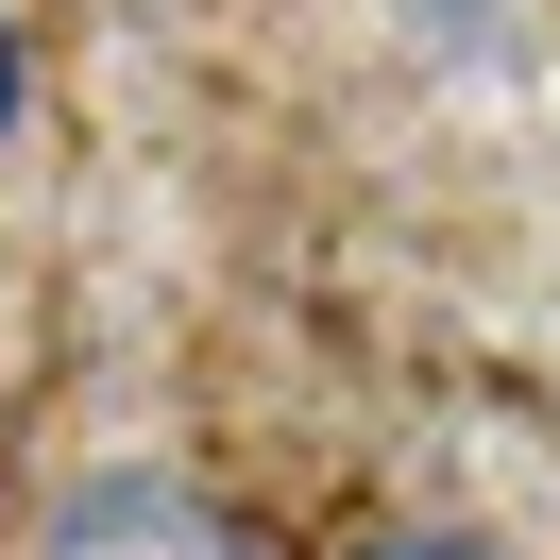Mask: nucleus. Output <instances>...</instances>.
<instances>
[{
    "mask_svg": "<svg viewBox=\"0 0 560 560\" xmlns=\"http://www.w3.org/2000/svg\"><path fill=\"white\" fill-rule=\"evenodd\" d=\"M35 560H255V544H238V526H221L187 476L103 458V476H69V492H51V544H35Z\"/></svg>",
    "mask_w": 560,
    "mask_h": 560,
    "instance_id": "obj_1",
    "label": "nucleus"
},
{
    "mask_svg": "<svg viewBox=\"0 0 560 560\" xmlns=\"http://www.w3.org/2000/svg\"><path fill=\"white\" fill-rule=\"evenodd\" d=\"M374 560H492V544H458V526H424V544H374Z\"/></svg>",
    "mask_w": 560,
    "mask_h": 560,
    "instance_id": "obj_2",
    "label": "nucleus"
},
{
    "mask_svg": "<svg viewBox=\"0 0 560 560\" xmlns=\"http://www.w3.org/2000/svg\"><path fill=\"white\" fill-rule=\"evenodd\" d=\"M0 119H18V35H0Z\"/></svg>",
    "mask_w": 560,
    "mask_h": 560,
    "instance_id": "obj_3",
    "label": "nucleus"
}]
</instances>
